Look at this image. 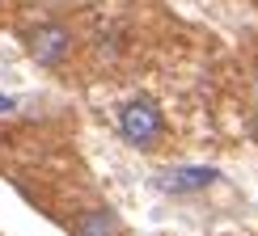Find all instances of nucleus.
<instances>
[{"label":"nucleus","instance_id":"obj_2","mask_svg":"<svg viewBox=\"0 0 258 236\" xmlns=\"http://www.w3.org/2000/svg\"><path fill=\"white\" fill-rule=\"evenodd\" d=\"M72 51V30L59 26V21H47V26L30 30V55H34L42 68H55L63 63V55Z\"/></svg>","mask_w":258,"mask_h":236},{"label":"nucleus","instance_id":"obj_5","mask_svg":"<svg viewBox=\"0 0 258 236\" xmlns=\"http://www.w3.org/2000/svg\"><path fill=\"white\" fill-rule=\"evenodd\" d=\"M0 114H17V101L13 97H0Z\"/></svg>","mask_w":258,"mask_h":236},{"label":"nucleus","instance_id":"obj_6","mask_svg":"<svg viewBox=\"0 0 258 236\" xmlns=\"http://www.w3.org/2000/svg\"><path fill=\"white\" fill-rule=\"evenodd\" d=\"M254 139H258V114H254Z\"/></svg>","mask_w":258,"mask_h":236},{"label":"nucleus","instance_id":"obj_3","mask_svg":"<svg viewBox=\"0 0 258 236\" xmlns=\"http://www.w3.org/2000/svg\"><path fill=\"white\" fill-rule=\"evenodd\" d=\"M212 181H216V169L186 165V169H169V173H161V190H169V194H195V190H208Z\"/></svg>","mask_w":258,"mask_h":236},{"label":"nucleus","instance_id":"obj_4","mask_svg":"<svg viewBox=\"0 0 258 236\" xmlns=\"http://www.w3.org/2000/svg\"><path fill=\"white\" fill-rule=\"evenodd\" d=\"M77 236H119V219H114V211L93 207L77 219Z\"/></svg>","mask_w":258,"mask_h":236},{"label":"nucleus","instance_id":"obj_1","mask_svg":"<svg viewBox=\"0 0 258 236\" xmlns=\"http://www.w3.org/2000/svg\"><path fill=\"white\" fill-rule=\"evenodd\" d=\"M119 131L132 148H140V152H153V148L165 139V118H161L157 101L153 97H132L123 105L119 114Z\"/></svg>","mask_w":258,"mask_h":236}]
</instances>
